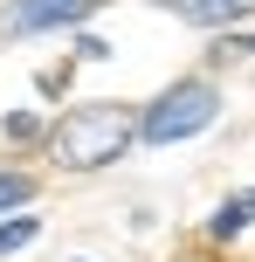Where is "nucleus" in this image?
Here are the masks:
<instances>
[{
	"instance_id": "1",
	"label": "nucleus",
	"mask_w": 255,
	"mask_h": 262,
	"mask_svg": "<svg viewBox=\"0 0 255 262\" xmlns=\"http://www.w3.org/2000/svg\"><path fill=\"white\" fill-rule=\"evenodd\" d=\"M138 145V111L131 104H69L49 124V159L62 172H104Z\"/></svg>"
},
{
	"instance_id": "2",
	"label": "nucleus",
	"mask_w": 255,
	"mask_h": 262,
	"mask_svg": "<svg viewBox=\"0 0 255 262\" xmlns=\"http://www.w3.org/2000/svg\"><path fill=\"white\" fill-rule=\"evenodd\" d=\"M221 118V83L214 76H179L138 111V145H187Z\"/></svg>"
},
{
	"instance_id": "3",
	"label": "nucleus",
	"mask_w": 255,
	"mask_h": 262,
	"mask_svg": "<svg viewBox=\"0 0 255 262\" xmlns=\"http://www.w3.org/2000/svg\"><path fill=\"white\" fill-rule=\"evenodd\" d=\"M104 0H7L0 7V35L7 41H28V35H55V28H76Z\"/></svg>"
},
{
	"instance_id": "4",
	"label": "nucleus",
	"mask_w": 255,
	"mask_h": 262,
	"mask_svg": "<svg viewBox=\"0 0 255 262\" xmlns=\"http://www.w3.org/2000/svg\"><path fill=\"white\" fill-rule=\"evenodd\" d=\"M166 14H179L187 28H221V35H235L242 21H255V0H159Z\"/></svg>"
},
{
	"instance_id": "5",
	"label": "nucleus",
	"mask_w": 255,
	"mask_h": 262,
	"mask_svg": "<svg viewBox=\"0 0 255 262\" xmlns=\"http://www.w3.org/2000/svg\"><path fill=\"white\" fill-rule=\"evenodd\" d=\"M28 200H35V172H14V166H0V214H21Z\"/></svg>"
},
{
	"instance_id": "6",
	"label": "nucleus",
	"mask_w": 255,
	"mask_h": 262,
	"mask_svg": "<svg viewBox=\"0 0 255 262\" xmlns=\"http://www.w3.org/2000/svg\"><path fill=\"white\" fill-rule=\"evenodd\" d=\"M35 235H41V221H35V214H7V221H0V255H21Z\"/></svg>"
},
{
	"instance_id": "7",
	"label": "nucleus",
	"mask_w": 255,
	"mask_h": 262,
	"mask_svg": "<svg viewBox=\"0 0 255 262\" xmlns=\"http://www.w3.org/2000/svg\"><path fill=\"white\" fill-rule=\"evenodd\" d=\"M242 214H235V200H221V207H214V221H207V242H235V235H242Z\"/></svg>"
},
{
	"instance_id": "8",
	"label": "nucleus",
	"mask_w": 255,
	"mask_h": 262,
	"mask_svg": "<svg viewBox=\"0 0 255 262\" xmlns=\"http://www.w3.org/2000/svg\"><path fill=\"white\" fill-rule=\"evenodd\" d=\"M7 138H14V145L41 138V118H28V111H14V118H7Z\"/></svg>"
},
{
	"instance_id": "9",
	"label": "nucleus",
	"mask_w": 255,
	"mask_h": 262,
	"mask_svg": "<svg viewBox=\"0 0 255 262\" xmlns=\"http://www.w3.org/2000/svg\"><path fill=\"white\" fill-rule=\"evenodd\" d=\"M76 55H83V62H104V55H110V41H97V35H83V41H76Z\"/></svg>"
},
{
	"instance_id": "10",
	"label": "nucleus",
	"mask_w": 255,
	"mask_h": 262,
	"mask_svg": "<svg viewBox=\"0 0 255 262\" xmlns=\"http://www.w3.org/2000/svg\"><path fill=\"white\" fill-rule=\"evenodd\" d=\"M214 55H255V35H228V49H214Z\"/></svg>"
},
{
	"instance_id": "11",
	"label": "nucleus",
	"mask_w": 255,
	"mask_h": 262,
	"mask_svg": "<svg viewBox=\"0 0 255 262\" xmlns=\"http://www.w3.org/2000/svg\"><path fill=\"white\" fill-rule=\"evenodd\" d=\"M235 214H242V221L255 228V186H248V193H235Z\"/></svg>"
}]
</instances>
